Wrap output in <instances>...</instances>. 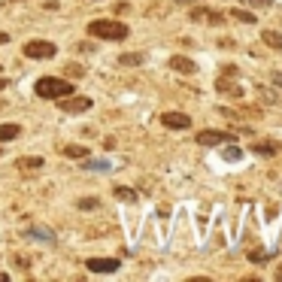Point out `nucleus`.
<instances>
[{"label":"nucleus","instance_id":"obj_1","mask_svg":"<svg viewBox=\"0 0 282 282\" xmlns=\"http://www.w3.org/2000/svg\"><path fill=\"white\" fill-rule=\"evenodd\" d=\"M33 91H36V97H43V100H61V97H70L76 88H73V82H67V79L43 76V79H36Z\"/></svg>","mask_w":282,"mask_h":282},{"label":"nucleus","instance_id":"obj_2","mask_svg":"<svg viewBox=\"0 0 282 282\" xmlns=\"http://www.w3.org/2000/svg\"><path fill=\"white\" fill-rule=\"evenodd\" d=\"M88 33L91 36H100V39H125L131 30H128V24L115 21V18H100V21H91L88 24Z\"/></svg>","mask_w":282,"mask_h":282},{"label":"nucleus","instance_id":"obj_3","mask_svg":"<svg viewBox=\"0 0 282 282\" xmlns=\"http://www.w3.org/2000/svg\"><path fill=\"white\" fill-rule=\"evenodd\" d=\"M55 43H49V39H30V43L24 46V55L33 58V61H43V58H55Z\"/></svg>","mask_w":282,"mask_h":282},{"label":"nucleus","instance_id":"obj_4","mask_svg":"<svg viewBox=\"0 0 282 282\" xmlns=\"http://www.w3.org/2000/svg\"><path fill=\"white\" fill-rule=\"evenodd\" d=\"M231 140H234V134H228V131H200L197 134L200 146H222V143H231Z\"/></svg>","mask_w":282,"mask_h":282},{"label":"nucleus","instance_id":"obj_5","mask_svg":"<svg viewBox=\"0 0 282 282\" xmlns=\"http://www.w3.org/2000/svg\"><path fill=\"white\" fill-rule=\"evenodd\" d=\"M161 122H164V128L185 131V128H191V115H185V112H164V115H161Z\"/></svg>","mask_w":282,"mask_h":282},{"label":"nucleus","instance_id":"obj_6","mask_svg":"<svg viewBox=\"0 0 282 282\" xmlns=\"http://www.w3.org/2000/svg\"><path fill=\"white\" fill-rule=\"evenodd\" d=\"M91 109V100L88 97H61V112H85Z\"/></svg>","mask_w":282,"mask_h":282},{"label":"nucleus","instance_id":"obj_7","mask_svg":"<svg viewBox=\"0 0 282 282\" xmlns=\"http://www.w3.org/2000/svg\"><path fill=\"white\" fill-rule=\"evenodd\" d=\"M191 21H210V24H222V21H225V15H222V12H216V9H207V6H197V9H191Z\"/></svg>","mask_w":282,"mask_h":282},{"label":"nucleus","instance_id":"obj_8","mask_svg":"<svg viewBox=\"0 0 282 282\" xmlns=\"http://www.w3.org/2000/svg\"><path fill=\"white\" fill-rule=\"evenodd\" d=\"M85 264H88L91 273H112V270H118V261L115 258H88Z\"/></svg>","mask_w":282,"mask_h":282},{"label":"nucleus","instance_id":"obj_9","mask_svg":"<svg viewBox=\"0 0 282 282\" xmlns=\"http://www.w3.org/2000/svg\"><path fill=\"white\" fill-rule=\"evenodd\" d=\"M170 67H173L176 73H185V76L197 73V64H194L191 58H182V55H173V58H170Z\"/></svg>","mask_w":282,"mask_h":282},{"label":"nucleus","instance_id":"obj_10","mask_svg":"<svg viewBox=\"0 0 282 282\" xmlns=\"http://www.w3.org/2000/svg\"><path fill=\"white\" fill-rule=\"evenodd\" d=\"M15 164H18L21 173H30V170H39V167H43V158H39V155H33V158H18Z\"/></svg>","mask_w":282,"mask_h":282},{"label":"nucleus","instance_id":"obj_11","mask_svg":"<svg viewBox=\"0 0 282 282\" xmlns=\"http://www.w3.org/2000/svg\"><path fill=\"white\" fill-rule=\"evenodd\" d=\"M24 237H27V240H36V243H52V240H55V234L46 231V228H30Z\"/></svg>","mask_w":282,"mask_h":282},{"label":"nucleus","instance_id":"obj_12","mask_svg":"<svg viewBox=\"0 0 282 282\" xmlns=\"http://www.w3.org/2000/svg\"><path fill=\"white\" fill-rule=\"evenodd\" d=\"M85 161V164H82V170H112V164H109V161H103V158H82Z\"/></svg>","mask_w":282,"mask_h":282},{"label":"nucleus","instance_id":"obj_13","mask_svg":"<svg viewBox=\"0 0 282 282\" xmlns=\"http://www.w3.org/2000/svg\"><path fill=\"white\" fill-rule=\"evenodd\" d=\"M143 61H146V55H143V52H128V55L118 58V64H122V67H140Z\"/></svg>","mask_w":282,"mask_h":282},{"label":"nucleus","instance_id":"obj_14","mask_svg":"<svg viewBox=\"0 0 282 282\" xmlns=\"http://www.w3.org/2000/svg\"><path fill=\"white\" fill-rule=\"evenodd\" d=\"M261 43H267L270 49H282V33L279 30H264L261 33Z\"/></svg>","mask_w":282,"mask_h":282},{"label":"nucleus","instance_id":"obj_15","mask_svg":"<svg viewBox=\"0 0 282 282\" xmlns=\"http://www.w3.org/2000/svg\"><path fill=\"white\" fill-rule=\"evenodd\" d=\"M18 134H21L18 125H0V143H9V140H15Z\"/></svg>","mask_w":282,"mask_h":282},{"label":"nucleus","instance_id":"obj_16","mask_svg":"<svg viewBox=\"0 0 282 282\" xmlns=\"http://www.w3.org/2000/svg\"><path fill=\"white\" fill-rule=\"evenodd\" d=\"M222 158H225V161H240V158H243V149L234 146V143H228V146L222 149Z\"/></svg>","mask_w":282,"mask_h":282},{"label":"nucleus","instance_id":"obj_17","mask_svg":"<svg viewBox=\"0 0 282 282\" xmlns=\"http://www.w3.org/2000/svg\"><path fill=\"white\" fill-rule=\"evenodd\" d=\"M61 152H64L67 158H79V161H82V158H88V149H85V146H64Z\"/></svg>","mask_w":282,"mask_h":282},{"label":"nucleus","instance_id":"obj_18","mask_svg":"<svg viewBox=\"0 0 282 282\" xmlns=\"http://www.w3.org/2000/svg\"><path fill=\"white\" fill-rule=\"evenodd\" d=\"M115 197H118V200H128V204H134V200H137V194H134L131 188H125V185L115 188Z\"/></svg>","mask_w":282,"mask_h":282},{"label":"nucleus","instance_id":"obj_19","mask_svg":"<svg viewBox=\"0 0 282 282\" xmlns=\"http://www.w3.org/2000/svg\"><path fill=\"white\" fill-rule=\"evenodd\" d=\"M231 15H234V18H237V21H246V24H255V21H258V18H255V15H252V12H246V9H234V12H231Z\"/></svg>","mask_w":282,"mask_h":282},{"label":"nucleus","instance_id":"obj_20","mask_svg":"<svg viewBox=\"0 0 282 282\" xmlns=\"http://www.w3.org/2000/svg\"><path fill=\"white\" fill-rule=\"evenodd\" d=\"M252 152H255V155H273V152H276V146H270V143H255V146H252Z\"/></svg>","mask_w":282,"mask_h":282},{"label":"nucleus","instance_id":"obj_21","mask_svg":"<svg viewBox=\"0 0 282 282\" xmlns=\"http://www.w3.org/2000/svg\"><path fill=\"white\" fill-rule=\"evenodd\" d=\"M100 207V200L97 197H85V200H79V210H97Z\"/></svg>","mask_w":282,"mask_h":282},{"label":"nucleus","instance_id":"obj_22","mask_svg":"<svg viewBox=\"0 0 282 282\" xmlns=\"http://www.w3.org/2000/svg\"><path fill=\"white\" fill-rule=\"evenodd\" d=\"M249 261H252V264H264V261H267V252H261V249H258V252H249Z\"/></svg>","mask_w":282,"mask_h":282},{"label":"nucleus","instance_id":"obj_23","mask_svg":"<svg viewBox=\"0 0 282 282\" xmlns=\"http://www.w3.org/2000/svg\"><path fill=\"white\" fill-rule=\"evenodd\" d=\"M67 76H85V67H79V64H67Z\"/></svg>","mask_w":282,"mask_h":282},{"label":"nucleus","instance_id":"obj_24","mask_svg":"<svg viewBox=\"0 0 282 282\" xmlns=\"http://www.w3.org/2000/svg\"><path fill=\"white\" fill-rule=\"evenodd\" d=\"M243 3H249V6H258V9H267L273 0H243Z\"/></svg>","mask_w":282,"mask_h":282},{"label":"nucleus","instance_id":"obj_25","mask_svg":"<svg viewBox=\"0 0 282 282\" xmlns=\"http://www.w3.org/2000/svg\"><path fill=\"white\" fill-rule=\"evenodd\" d=\"M273 85H279V88H282V76H279V73H273Z\"/></svg>","mask_w":282,"mask_h":282},{"label":"nucleus","instance_id":"obj_26","mask_svg":"<svg viewBox=\"0 0 282 282\" xmlns=\"http://www.w3.org/2000/svg\"><path fill=\"white\" fill-rule=\"evenodd\" d=\"M3 88H9V79H0V91H3Z\"/></svg>","mask_w":282,"mask_h":282},{"label":"nucleus","instance_id":"obj_27","mask_svg":"<svg viewBox=\"0 0 282 282\" xmlns=\"http://www.w3.org/2000/svg\"><path fill=\"white\" fill-rule=\"evenodd\" d=\"M3 43H9V36H6V33H0V46H3Z\"/></svg>","mask_w":282,"mask_h":282},{"label":"nucleus","instance_id":"obj_28","mask_svg":"<svg viewBox=\"0 0 282 282\" xmlns=\"http://www.w3.org/2000/svg\"><path fill=\"white\" fill-rule=\"evenodd\" d=\"M276 279H282V267H279V270H276Z\"/></svg>","mask_w":282,"mask_h":282},{"label":"nucleus","instance_id":"obj_29","mask_svg":"<svg viewBox=\"0 0 282 282\" xmlns=\"http://www.w3.org/2000/svg\"><path fill=\"white\" fill-rule=\"evenodd\" d=\"M176 3H191V0H176Z\"/></svg>","mask_w":282,"mask_h":282}]
</instances>
